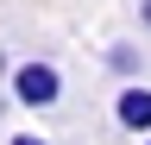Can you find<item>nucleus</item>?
Here are the masks:
<instances>
[{
  "label": "nucleus",
  "instance_id": "obj_2",
  "mask_svg": "<svg viewBox=\"0 0 151 145\" xmlns=\"http://www.w3.org/2000/svg\"><path fill=\"white\" fill-rule=\"evenodd\" d=\"M113 120H120L126 133L145 139V133H151V88H145V82H126L120 95H113Z\"/></svg>",
  "mask_w": 151,
  "mask_h": 145
},
{
  "label": "nucleus",
  "instance_id": "obj_4",
  "mask_svg": "<svg viewBox=\"0 0 151 145\" xmlns=\"http://www.w3.org/2000/svg\"><path fill=\"white\" fill-rule=\"evenodd\" d=\"M6 145H50V139H44V133H13Z\"/></svg>",
  "mask_w": 151,
  "mask_h": 145
},
{
  "label": "nucleus",
  "instance_id": "obj_3",
  "mask_svg": "<svg viewBox=\"0 0 151 145\" xmlns=\"http://www.w3.org/2000/svg\"><path fill=\"white\" fill-rule=\"evenodd\" d=\"M107 63L120 69V76H139V50H132V44H113V50H107Z\"/></svg>",
  "mask_w": 151,
  "mask_h": 145
},
{
  "label": "nucleus",
  "instance_id": "obj_5",
  "mask_svg": "<svg viewBox=\"0 0 151 145\" xmlns=\"http://www.w3.org/2000/svg\"><path fill=\"white\" fill-rule=\"evenodd\" d=\"M139 25H145V32H151V0H139Z\"/></svg>",
  "mask_w": 151,
  "mask_h": 145
},
{
  "label": "nucleus",
  "instance_id": "obj_6",
  "mask_svg": "<svg viewBox=\"0 0 151 145\" xmlns=\"http://www.w3.org/2000/svg\"><path fill=\"white\" fill-rule=\"evenodd\" d=\"M145 145H151V133H145Z\"/></svg>",
  "mask_w": 151,
  "mask_h": 145
},
{
  "label": "nucleus",
  "instance_id": "obj_1",
  "mask_svg": "<svg viewBox=\"0 0 151 145\" xmlns=\"http://www.w3.org/2000/svg\"><path fill=\"white\" fill-rule=\"evenodd\" d=\"M6 88H13V101H19V107L44 114V107L63 101V69H57L50 57H25V63H13V69H6Z\"/></svg>",
  "mask_w": 151,
  "mask_h": 145
}]
</instances>
